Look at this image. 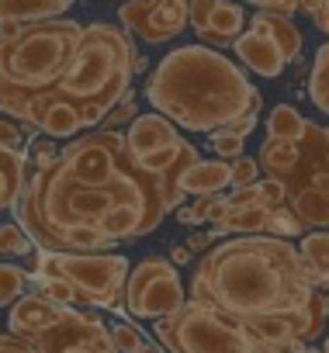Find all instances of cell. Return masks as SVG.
Instances as JSON below:
<instances>
[{"label":"cell","instance_id":"ba28073f","mask_svg":"<svg viewBox=\"0 0 329 353\" xmlns=\"http://www.w3.org/2000/svg\"><path fill=\"white\" fill-rule=\"evenodd\" d=\"M184 305H188V291L170 256H146L132 267L128 284H125V312L132 319L159 322L181 312Z\"/></svg>","mask_w":329,"mask_h":353},{"label":"cell","instance_id":"8992f818","mask_svg":"<svg viewBox=\"0 0 329 353\" xmlns=\"http://www.w3.org/2000/svg\"><path fill=\"white\" fill-rule=\"evenodd\" d=\"M152 332L167 353H274L246 322L198 301H188L181 312L152 322Z\"/></svg>","mask_w":329,"mask_h":353},{"label":"cell","instance_id":"b9f144b4","mask_svg":"<svg viewBox=\"0 0 329 353\" xmlns=\"http://www.w3.org/2000/svg\"><path fill=\"white\" fill-rule=\"evenodd\" d=\"M139 353H167V350H163V346H152V343H146Z\"/></svg>","mask_w":329,"mask_h":353},{"label":"cell","instance_id":"f1b7e54d","mask_svg":"<svg viewBox=\"0 0 329 353\" xmlns=\"http://www.w3.org/2000/svg\"><path fill=\"white\" fill-rule=\"evenodd\" d=\"M243 145H246V135L232 132V128H222L212 135V149L219 159H239L243 156Z\"/></svg>","mask_w":329,"mask_h":353},{"label":"cell","instance_id":"30bf717a","mask_svg":"<svg viewBox=\"0 0 329 353\" xmlns=\"http://www.w3.org/2000/svg\"><path fill=\"white\" fill-rule=\"evenodd\" d=\"M118 21L132 39L163 46L191 25V0H128L118 8Z\"/></svg>","mask_w":329,"mask_h":353},{"label":"cell","instance_id":"d6a6232c","mask_svg":"<svg viewBox=\"0 0 329 353\" xmlns=\"http://www.w3.org/2000/svg\"><path fill=\"white\" fill-rule=\"evenodd\" d=\"M226 208H263L260 205V181L250 188H236L226 194Z\"/></svg>","mask_w":329,"mask_h":353},{"label":"cell","instance_id":"60d3db41","mask_svg":"<svg viewBox=\"0 0 329 353\" xmlns=\"http://www.w3.org/2000/svg\"><path fill=\"white\" fill-rule=\"evenodd\" d=\"M322 4H326V0H301V4H298V11H305V14L312 18V14H315Z\"/></svg>","mask_w":329,"mask_h":353},{"label":"cell","instance_id":"d4e9b609","mask_svg":"<svg viewBox=\"0 0 329 353\" xmlns=\"http://www.w3.org/2000/svg\"><path fill=\"white\" fill-rule=\"evenodd\" d=\"M39 294H42L46 301L59 305V308H73V305L80 301L77 288H73L70 281H63V277H42V281H39Z\"/></svg>","mask_w":329,"mask_h":353},{"label":"cell","instance_id":"ab89813d","mask_svg":"<svg viewBox=\"0 0 329 353\" xmlns=\"http://www.w3.org/2000/svg\"><path fill=\"white\" fill-rule=\"evenodd\" d=\"M312 21H315V28H319L322 35H329V0H326V4L312 14Z\"/></svg>","mask_w":329,"mask_h":353},{"label":"cell","instance_id":"d590c367","mask_svg":"<svg viewBox=\"0 0 329 353\" xmlns=\"http://www.w3.org/2000/svg\"><path fill=\"white\" fill-rule=\"evenodd\" d=\"M212 4L215 0H191V28H195V35L205 28V21L212 14Z\"/></svg>","mask_w":329,"mask_h":353},{"label":"cell","instance_id":"f546056e","mask_svg":"<svg viewBox=\"0 0 329 353\" xmlns=\"http://www.w3.org/2000/svg\"><path fill=\"white\" fill-rule=\"evenodd\" d=\"M111 339H114L118 353H139V350L146 346L142 332H139L132 322H114V325H111Z\"/></svg>","mask_w":329,"mask_h":353},{"label":"cell","instance_id":"ac0fdd59","mask_svg":"<svg viewBox=\"0 0 329 353\" xmlns=\"http://www.w3.org/2000/svg\"><path fill=\"white\" fill-rule=\"evenodd\" d=\"M25 166H28V152H11L0 149V212L14 208L28 188L25 181Z\"/></svg>","mask_w":329,"mask_h":353},{"label":"cell","instance_id":"6da1fadb","mask_svg":"<svg viewBox=\"0 0 329 353\" xmlns=\"http://www.w3.org/2000/svg\"><path fill=\"white\" fill-rule=\"evenodd\" d=\"M319 288L298 246L277 236H232L212 246L191 281V301L226 312L246 325L301 312Z\"/></svg>","mask_w":329,"mask_h":353},{"label":"cell","instance_id":"4dcf8cb0","mask_svg":"<svg viewBox=\"0 0 329 353\" xmlns=\"http://www.w3.org/2000/svg\"><path fill=\"white\" fill-rule=\"evenodd\" d=\"M260 181V163L250 159V156H239L232 159V188H250Z\"/></svg>","mask_w":329,"mask_h":353},{"label":"cell","instance_id":"f35d334b","mask_svg":"<svg viewBox=\"0 0 329 353\" xmlns=\"http://www.w3.org/2000/svg\"><path fill=\"white\" fill-rule=\"evenodd\" d=\"M229 128H232V132H239V135H250V132L257 128V114H243V118H236Z\"/></svg>","mask_w":329,"mask_h":353},{"label":"cell","instance_id":"7c38bea8","mask_svg":"<svg viewBox=\"0 0 329 353\" xmlns=\"http://www.w3.org/2000/svg\"><path fill=\"white\" fill-rule=\"evenodd\" d=\"M181 135H177V125L170 118H163L159 111L152 114H139L128 128H125V145H128V156L132 159H146L159 149L174 145Z\"/></svg>","mask_w":329,"mask_h":353},{"label":"cell","instance_id":"4316f807","mask_svg":"<svg viewBox=\"0 0 329 353\" xmlns=\"http://www.w3.org/2000/svg\"><path fill=\"white\" fill-rule=\"evenodd\" d=\"M301 219L291 212V208H274L270 215H267V236H277V239H288V236H298L301 232Z\"/></svg>","mask_w":329,"mask_h":353},{"label":"cell","instance_id":"2e32d148","mask_svg":"<svg viewBox=\"0 0 329 353\" xmlns=\"http://www.w3.org/2000/svg\"><path fill=\"white\" fill-rule=\"evenodd\" d=\"M77 0H0V28L4 25H39L63 18Z\"/></svg>","mask_w":329,"mask_h":353},{"label":"cell","instance_id":"3957f363","mask_svg":"<svg viewBox=\"0 0 329 353\" xmlns=\"http://www.w3.org/2000/svg\"><path fill=\"white\" fill-rule=\"evenodd\" d=\"M257 87L246 73L208 46H181L167 52L146 80L149 104L188 132H222L250 114Z\"/></svg>","mask_w":329,"mask_h":353},{"label":"cell","instance_id":"cb8c5ba5","mask_svg":"<svg viewBox=\"0 0 329 353\" xmlns=\"http://www.w3.org/2000/svg\"><path fill=\"white\" fill-rule=\"evenodd\" d=\"M28 270L25 267H14V263H0V308L8 305H18L25 298V288H28Z\"/></svg>","mask_w":329,"mask_h":353},{"label":"cell","instance_id":"484cf974","mask_svg":"<svg viewBox=\"0 0 329 353\" xmlns=\"http://www.w3.org/2000/svg\"><path fill=\"white\" fill-rule=\"evenodd\" d=\"M32 135H39L32 125H18V121H11V118H0V149L21 152V149L32 142Z\"/></svg>","mask_w":329,"mask_h":353},{"label":"cell","instance_id":"7bdbcfd3","mask_svg":"<svg viewBox=\"0 0 329 353\" xmlns=\"http://www.w3.org/2000/svg\"><path fill=\"white\" fill-rule=\"evenodd\" d=\"M322 353H329V336H326V339H322Z\"/></svg>","mask_w":329,"mask_h":353},{"label":"cell","instance_id":"ee69618b","mask_svg":"<svg viewBox=\"0 0 329 353\" xmlns=\"http://www.w3.org/2000/svg\"><path fill=\"white\" fill-rule=\"evenodd\" d=\"M301 353H322V350H308V346H305V350H301Z\"/></svg>","mask_w":329,"mask_h":353},{"label":"cell","instance_id":"83f0119b","mask_svg":"<svg viewBox=\"0 0 329 353\" xmlns=\"http://www.w3.org/2000/svg\"><path fill=\"white\" fill-rule=\"evenodd\" d=\"M32 236L21 225H0V253L4 256H25L32 253Z\"/></svg>","mask_w":329,"mask_h":353},{"label":"cell","instance_id":"d6986e66","mask_svg":"<svg viewBox=\"0 0 329 353\" xmlns=\"http://www.w3.org/2000/svg\"><path fill=\"white\" fill-rule=\"evenodd\" d=\"M267 208H226V215L215 222V239L219 236H229V232H236V236H260V232H267Z\"/></svg>","mask_w":329,"mask_h":353},{"label":"cell","instance_id":"7402d4cb","mask_svg":"<svg viewBox=\"0 0 329 353\" xmlns=\"http://www.w3.org/2000/svg\"><path fill=\"white\" fill-rule=\"evenodd\" d=\"M305 118L291 108V104H277V108H270V114H267V132H270V139H288V142H298L301 135H305Z\"/></svg>","mask_w":329,"mask_h":353},{"label":"cell","instance_id":"603a6c76","mask_svg":"<svg viewBox=\"0 0 329 353\" xmlns=\"http://www.w3.org/2000/svg\"><path fill=\"white\" fill-rule=\"evenodd\" d=\"M226 215V194L215 198H198L195 205L177 208V222L181 225H201V222H219Z\"/></svg>","mask_w":329,"mask_h":353},{"label":"cell","instance_id":"9c48e42d","mask_svg":"<svg viewBox=\"0 0 329 353\" xmlns=\"http://www.w3.org/2000/svg\"><path fill=\"white\" fill-rule=\"evenodd\" d=\"M25 343L35 353H118L111 339V325L77 308H59L56 319L39 332H32Z\"/></svg>","mask_w":329,"mask_h":353},{"label":"cell","instance_id":"ffe728a7","mask_svg":"<svg viewBox=\"0 0 329 353\" xmlns=\"http://www.w3.org/2000/svg\"><path fill=\"white\" fill-rule=\"evenodd\" d=\"M301 256L315 288H329V229L308 232L301 239Z\"/></svg>","mask_w":329,"mask_h":353},{"label":"cell","instance_id":"836d02e7","mask_svg":"<svg viewBox=\"0 0 329 353\" xmlns=\"http://www.w3.org/2000/svg\"><path fill=\"white\" fill-rule=\"evenodd\" d=\"M135 118H139V114H135V94L128 90V94L121 97V104H118V108H114V111H111V114H108L104 121H108V128H121L125 121L132 125Z\"/></svg>","mask_w":329,"mask_h":353},{"label":"cell","instance_id":"8fae6325","mask_svg":"<svg viewBox=\"0 0 329 353\" xmlns=\"http://www.w3.org/2000/svg\"><path fill=\"white\" fill-rule=\"evenodd\" d=\"M21 125H32L39 135H46V139H52V142H56V139H70V142H73V135H80V128H87L80 108H77L73 101L52 94V90H49V94H39V97H32V101L25 104Z\"/></svg>","mask_w":329,"mask_h":353},{"label":"cell","instance_id":"8d00e7d4","mask_svg":"<svg viewBox=\"0 0 329 353\" xmlns=\"http://www.w3.org/2000/svg\"><path fill=\"white\" fill-rule=\"evenodd\" d=\"M170 263H174L177 270H181V267H188V263H191V246H188V243L174 246V250H170Z\"/></svg>","mask_w":329,"mask_h":353},{"label":"cell","instance_id":"4fadbf2b","mask_svg":"<svg viewBox=\"0 0 329 353\" xmlns=\"http://www.w3.org/2000/svg\"><path fill=\"white\" fill-rule=\"evenodd\" d=\"M232 52L239 56V63L250 70V73H257V77H267V80H274V77H281L284 73V66H288V59H284V52L267 39V35H257V32H243L236 42H232Z\"/></svg>","mask_w":329,"mask_h":353},{"label":"cell","instance_id":"5bb4252c","mask_svg":"<svg viewBox=\"0 0 329 353\" xmlns=\"http://www.w3.org/2000/svg\"><path fill=\"white\" fill-rule=\"evenodd\" d=\"M232 188V163L226 159H198L181 181H177V191L184 198H215L219 191Z\"/></svg>","mask_w":329,"mask_h":353},{"label":"cell","instance_id":"44dd1931","mask_svg":"<svg viewBox=\"0 0 329 353\" xmlns=\"http://www.w3.org/2000/svg\"><path fill=\"white\" fill-rule=\"evenodd\" d=\"M291 212L305 222V225H326L329 229V198L315 188H295L288 191Z\"/></svg>","mask_w":329,"mask_h":353},{"label":"cell","instance_id":"e0dca14e","mask_svg":"<svg viewBox=\"0 0 329 353\" xmlns=\"http://www.w3.org/2000/svg\"><path fill=\"white\" fill-rule=\"evenodd\" d=\"M250 32H257V35H267L281 52H284V59L288 63H295V59H301V32L295 28V21L288 18V14H274V11H257L253 18H250Z\"/></svg>","mask_w":329,"mask_h":353},{"label":"cell","instance_id":"277c9868","mask_svg":"<svg viewBox=\"0 0 329 353\" xmlns=\"http://www.w3.org/2000/svg\"><path fill=\"white\" fill-rule=\"evenodd\" d=\"M80 21L52 18L25 25L18 39H0V111L21 121L32 97L56 90L80 46Z\"/></svg>","mask_w":329,"mask_h":353},{"label":"cell","instance_id":"e575fe53","mask_svg":"<svg viewBox=\"0 0 329 353\" xmlns=\"http://www.w3.org/2000/svg\"><path fill=\"white\" fill-rule=\"evenodd\" d=\"M243 4H253V8H260V11H274V14H295L298 11V4L301 0H243Z\"/></svg>","mask_w":329,"mask_h":353},{"label":"cell","instance_id":"9a60e30c","mask_svg":"<svg viewBox=\"0 0 329 353\" xmlns=\"http://www.w3.org/2000/svg\"><path fill=\"white\" fill-rule=\"evenodd\" d=\"M243 28H246V14H243V8L236 4V0H215L205 28L198 32V39L208 49H222V46H232L243 35Z\"/></svg>","mask_w":329,"mask_h":353},{"label":"cell","instance_id":"7a4b0ae2","mask_svg":"<svg viewBox=\"0 0 329 353\" xmlns=\"http://www.w3.org/2000/svg\"><path fill=\"white\" fill-rule=\"evenodd\" d=\"M181 194H174L163 181L149 176L146 170L125 176L114 184H87L56 156L46 170H35L32 181L18 201L21 229L32 236L35 246H49L66 229H97L108 212L121 205H135L149 215V225L156 229L167 212L181 208Z\"/></svg>","mask_w":329,"mask_h":353},{"label":"cell","instance_id":"f6af8a7d","mask_svg":"<svg viewBox=\"0 0 329 353\" xmlns=\"http://www.w3.org/2000/svg\"><path fill=\"white\" fill-rule=\"evenodd\" d=\"M0 339H4V332H0Z\"/></svg>","mask_w":329,"mask_h":353},{"label":"cell","instance_id":"bcb514c9","mask_svg":"<svg viewBox=\"0 0 329 353\" xmlns=\"http://www.w3.org/2000/svg\"><path fill=\"white\" fill-rule=\"evenodd\" d=\"M121 4H128V0H121Z\"/></svg>","mask_w":329,"mask_h":353},{"label":"cell","instance_id":"52a82bcc","mask_svg":"<svg viewBox=\"0 0 329 353\" xmlns=\"http://www.w3.org/2000/svg\"><path fill=\"white\" fill-rule=\"evenodd\" d=\"M132 263L121 253H42L32 277H63L77 294L97 308H118L125 301Z\"/></svg>","mask_w":329,"mask_h":353},{"label":"cell","instance_id":"5b68a950","mask_svg":"<svg viewBox=\"0 0 329 353\" xmlns=\"http://www.w3.org/2000/svg\"><path fill=\"white\" fill-rule=\"evenodd\" d=\"M135 63H139V52L125 28L108 25V21L83 25L80 46L52 94L73 101L77 108H101L111 114L128 94Z\"/></svg>","mask_w":329,"mask_h":353},{"label":"cell","instance_id":"1f68e13d","mask_svg":"<svg viewBox=\"0 0 329 353\" xmlns=\"http://www.w3.org/2000/svg\"><path fill=\"white\" fill-rule=\"evenodd\" d=\"M56 156H59V149H56L52 139H32V142H28V163H32L35 170H46Z\"/></svg>","mask_w":329,"mask_h":353},{"label":"cell","instance_id":"74e56055","mask_svg":"<svg viewBox=\"0 0 329 353\" xmlns=\"http://www.w3.org/2000/svg\"><path fill=\"white\" fill-rule=\"evenodd\" d=\"M212 243H215V232H195V236L188 239L191 253H195V250H205V253H208V246H212Z\"/></svg>","mask_w":329,"mask_h":353}]
</instances>
